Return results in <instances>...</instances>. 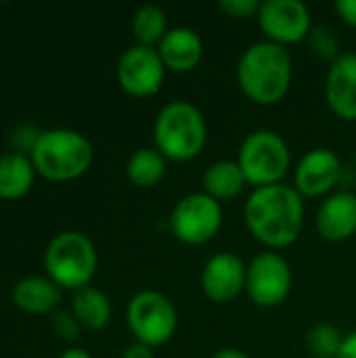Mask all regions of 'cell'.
Returning <instances> with one entry per match:
<instances>
[{
	"label": "cell",
	"instance_id": "6da1fadb",
	"mask_svg": "<svg viewBox=\"0 0 356 358\" xmlns=\"http://www.w3.org/2000/svg\"><path fill=\"white\" fill-rule=\"evenodd\" d=\"M243 220L252 237L269 250L290 248L304 229V197L285 182L254 189L245 199Z\"/></svg>",
	"mask_w": 356,
	"mask_h": 358
},
{
	"label": "cell",
	"instance_id": "7a4b0ae2",
	"mask_svg": "<svg viewBox=\"0 0 356 358\" xmlns=\"http://www.w3.org/2000/svg\"><path fill=\"white\" fill-rule=\"evenodd\" d=\"M235 76L241 92L252 103L262 107L277 105L292 88L294 59L285 46L260 40L243 50Z\"/></svg>",
	"mask_w": 356,
	"mask_h": 358
},
{
	"label": "cell",
	"instance_id": "3957f363",
	"mask_svg": "<svg viewBox=\"0 0 356 358\" xmlns=\"http://www.w3.org/2000/svg\"><path fill=\"white\" fill-rule=\"evenodd\" d=\"M153 143L170 162L195 159L208 143V126L199 107L183 99L164 105L153 124Z\"/></svg>",
	"mask_w": 356,
	"mask_h": 358
},
{
	"label": "cell",
	"instance_id": "277c9868",
	"mask_svg": "<svg viewBox=\"0 0 356 358\" xmlns=\"http://www.w3.org/2000/svg\"><path fill=\"white\" fill-rule=\"evenodd\" d=\"M36 174L65 182L80 178L88 172L94 149L92 143L78 130L71 128H48L42 130L36 147L29 153Z\"/></svg>",
	"mask_w": 356,
	"mask_h": 358
},
{
	"label": "cell",
	"instance_id": "5b68a950",
	"mask_svg": "<svg viewBox=\"0 0 356 358\" xmlns=\"http://www.w3.org/2000/svg\"><path fill=\"white\" fill-rule=\"evenodd\" d=\"M97 264V248L80 231H63L55 235L44 252L46 277H50L61 289L78 292L90 285Z\"/></svg>",
	"mask_w": 356,
	"mask_h": 358
},
{
	"label": "cell",
	"instance_id": "8992f818",
	"mask_svg": "<svg viewBox=\"0 0 356 358\" xmlns=\"http://www.w3.org/2000/svg\"><path fill=\"white\" fill-rule=\"evenodd\" d=\"M237 164L241 166L248 185L254 189L283 182L292 168V151L287 141L269 128L250 132L237 151Z\"/></svg>",
	"mask_w": 356,
	"mask_h": 358
},
{
	"label": "cell",
	"instance_id": "52a82bcc",
	"mask_svg": "<svg viewBox=\"0 0 356 358\" xmlns=\"http://www.w3.org/2000/svg\"><path fill=\"white\" fill-rule=\"evenodd\" d=\"M126 323L134 342L155 350L174 338L178 327V313L166 294L143 289L130 298L126 306Z\"/></svg>",
	"mask_w": 356,
	"mask_h": 358
},
{
	"label": "cell",
	"instance_id": "ba28073f",
	"mask_svg": "<svg viewBox=\"0 0 356 358\" xmlns=\"http://www.w3.org/2000/svg\"><path fill=\"white\" fill-rule=\"evenodd\" d=\"M222 206L204 191L180 197L170 212V233L185 245H204L222 229Z\"/></svg>",
	"mask_w": 356,
	"mask_h": 358
},
{
	"label": "cell",
	"instance_id": "9c48e42d",
	"mask_svg": "<svg viewBox=\"0 0 356 358\" xmlns=\"http://www.w3.org/2000/svg\"><path fill=\"white\" fill-rule=\"evenodd\" d=\"M294 285L290 262L277 252H262L248 262L245 294L256 306L275 308L281 306Z\"/></svg>",
	"mask_w": 356,
	"mask_h": 358
},
{
	"label": "cell",
	"instance_id": "30bf717a",
	"mask_svg": "<svg viewBox=\"0 0 356 358\" xmlns=\"http://www.w3.org/2000/svg\"><path fill=\"white\" fill-rule=\"evenodd\" d=\"M166 65L157 48L132 44L118 59V84L120 88L136 99L153 96L162 90L166 80Z\"/></svg>",
	"mask_w": 356,
	"mask_h": 358
},
{
	"label": "cell",
	"instance_id": "8fae6325",
	"mask_svg": "<svg viewBox=\"0 0 356 358\" xmlns=\"http://www.w3.org/2000/svg\"><path fill=\"white\" fill-rule=\"evenodd\" d=\"M256 19L266 40L285 48L304 42L313 29L311 10L300 0H264Z\"/></svg>",
	"mask_w": 356,
	"mask_h": 358
},
{
	"label": "cell",
	"instance_id": "7c38bea8",
	"mask_svg": "<svg viewBox=\"0 0 356 358\" xmlns=\"http://www.w3.org/2000/svg\"><path fill=\"white\" fill-rule=\"evenodd\" d=\"M248 264L233 252H218L201 268V292L214 304H229L245 292Z\"/></svg>",
	"mask_w": 356,
	"mask_h": 358
},
{
	"label": "cell",
	"instance_id": "4fadbf2b",
	"mask_svg": "<svg viewBox=\"0 0 356 358\" xmlns=\"http://www.w3.org/2000/svg\"><path fill=\"white\" fill-rule=\"evenodd\" d=\"M342 162L336 151L315 147L300 157L294 168V189L306 199L327 195L340 180Z\"/></svg>",
	"mask_w": 356,
	"mask_h": 358
},
{
	"label": "cell",
	"instance_id": "5bb4252c",
	"mask_svg": "<svg viewBox=\"0 0 356 358\" xmlns=\"http://www.w3.org/2000/svg\"><path fill=\"white\" fill-rule=\"evenodd\" d=\"M317 233L325 241H348L356 235V195L353 191H336L323 199L315 216Z\"/></svg>",
	"mask_w": 356,
	"mask_h": 358
},
{
	"label": "cell",
	"instance_id": "9a60e30c",
	"mask_svg": "<svg viewBox=\"0 0 356 358\" xmlns=\"http://www.w3.org/2000/svg\"><path fill=\"white\" fill-rule=\"evenodd\" d=\"M325 99L338 117L356 122V52H340L332 61L325 80Z\"/></svg>",
	"mask_w": 356,
	"mask_h": 358
},
{
	"label": "cell",
	"instance_id": "2e32d148",
	"mask_svg": "<svg viewBox=\"0 0 356 358\" xmlns=\"http://www.w3.org/2000/svg\"><path fill=\"white\" fill-rule=\"evenodd\" d=\"M157 52L168 71L187 73V71H193L201 63L204 40L193 27L176 25L168 29V34L157 46Z\"/></svg>",
	"mask_w": 356,
	"mask_h": 358
},
{
	"label": "cell",
	"instance_id": "e0dca14e",
	"mask_svg": "<svg viewBox=\"0 0 356 358\" xmlns=\"http://www.w3.org/2000/svg\"><path fill=\"white\" fill-rule=\"evenodd\" d=\"M13 304L27 315L55 313L61 302V287L50 277L29 275L19 279L10 292Z\"/></svg>",
	"mask_w": 356,
	"mask_h": 358
},
{
	"label": "cell",
	"instance_id": "ac0fdd59",
	"mask_svg": "<svg viewBox=\"0 0 356 358\" xmlns=\"http://www.w3.org/2000/svg\"><path fill=\"white\" fill-rule=\"evenodd\" d=\"M201 187L206 195L222 203L241 195L248 187V178L237 159H218L206 168L201 176Z\"/></svg>",
	"mask_w": 356,
	"mask_h": 358
},
{
	"label": "cell",
	"instance_id": "d6986e66",
	"mask_svg": "<svg viewBox=\"0 0 356 358\" xmlns=\"http://www.w3.org/2000/svg\"><path fill=\"white\" fill-rule=\"evenodd\" d=\"M69 310L73 313V317L78 319L82 329H88V331L105 329L113 317L111 300L107 298V294H103L101 289H97L92 285H86V287L73 292Z\"/></svg>",
	"mask_w": 356,
	"mask_h": 358
},
{
	"label": "cell",
	"instance_id": "ffe728a7",
	"mask_svg": "<svg viewBox=\"0 0 356 358\" xmlns=\"http://www.w3.org/2000/svg\"><path fill=\"white\" fill-rule=\"evenodd\" d=\"M36 178V168L29 155L23 153H2L0 155V197L2 199H19L23 197Z\"/></svg>",
	"mask_w": 356,
	"mask_h": 358
},
{
	"label": "cell",
	"instance_id": "44dd1931",
	"mask_svg": "<svg viewBox=\"0 0 356 358\" xmlns=\"http://www.w3.org/2000/svg\"><path fill=\"white\" fill-rule=\"evenodd\" d=\"M166 172H168V159L155 147L136 149L126 164V176L138 189L157 187L164 180Z\"/></svg>",
	"mask_w": 356,
	"mask_h": 358
},
{
	"label": "cell",
	"instance_id": "7402d4cb",
	"mask_svg": "<svg viewBox=\"0 0 356 358\" xmlns=\"http://www.w3.org/2000/svg\"><path fill=\"white\" fill-rule=\"evenodd\" d=\"M132 36H134V44L141 46H151L157 48L159 42L164 40V36L168 34L170 25H168V15L162 6L157 4H143L141 8H136V13L132 15V23H130Z\"/></svg>",
	"mask_w": 356,
	"mask_h": 358
},
{
	"label": "cell",
	"instance_id": "603a6c76",
	"mask_svg": "<svg viewBox=\"0 0 356 358\" xmlns=\"http://www.w3.org/2000/svg\"><path fill=\"white\" fill-rule=\"evenodd\" d=\"M344 334L332 323H317L306 336V346L315 358H338Z\"/></svg>",
	"mask_w": 356,
	"mask_h": 358
},
{
	"label": "cell",
	"instance_id": "cb8c5ba5",
	"mask_svg": "<svg viewBox=\"0 0 356 358\" xmlns=\"http://www.w3.org/2000/svg\"><path fill=\"white\" fill-rule=\"evenodd\" d=\"M306 40H308L311 50L317 57H323V59H329V61H336L340 57V52H338L340 42H338V38H336V34H334L332 27L317 25V27L311 29V34H308Z\"/></svg>",
	"mask_w": 356,
	"mask_h": 358
},
{
	"label": "cell",
	"instance_id": "d4e9b609",
	"mask_svg": "<svg viewBox=\"0 0 356 358\" xmlns=\"http://www.w3.org/2000/svg\"><path fill=\"white\" fill-rule=\"evenodd\" d=\"M50 325H52V331H55L61 340H65V342H76L78 336H80V331H82V325L78 323V319L73 317L71 310H59V308H57V310L52 313Z\"/></svg>",
	"mask_w": 356,
	"mask_h": 358
},
{
	"label": "cell",
	"instance_id": "484cf974",
	"mask_svg": "<svg viewBox=\"0 0 356 358\" xmlns=\"http://www.w3.org/2000/svg\"><path fill=\"white\" fill-rule=\"evenodd\" d=\"M42 130H38L34 124H19L13 128L10 132V145H13V151L15 153H23V155H29L31 149L36 147L38 138H40Z\"/></svg>",
	"mask_w": 356,
	"mask_h": 358
},
{
	"label": "cell",
	"instance_id": "4316f807",
	"mask_svg": "<svg viewBox=\"0 0 356 358\" xmlns=\"http://www.w3.org/2000/svg\"><path fill=\"white\" fill-rule=\"evenodd\" d=\"M218 8L231 17V19H250V17H258V8L260 2L258 0H220Z\"/></svg>",
	"mask_w": 356,
	"mask_h": 358
},
{
	"label": "cell",
	"instance_id": "83f0119b",
	"mask_svg": "<svg viewBox=\"0 0 356 358\" xmlns=\"http://www.w3.org/2000/svg\"><path fill=\"white\" fill-rule=\"evenodd\" d=\"M336 13L340 15V19L348 25L356 27V0H338L334 4Z\"/></svg>",
	"mask_w": 356,
	"mask_h": 358
},
{
	"label": "cell",
	"instance_id": "f1b7e54d",
	"mask_svg": "<svg viewBox=\"0 0 356 358\" xmlns=\"http://www.w3.org/2000/svg\"><path fill=\"white\" fill-rule=\"evenodd\" d=\"M122 358H155L153 348L145 346V344H138V342H132L124 348Z\"/></svg>",
	"mask_w": 356,
	"mask_h": 358
},
{
	"label": "cell",
	"instance_id": "f546056e",
	"mask_svg": "<svg viewBox=\"0 0 356 358\" xmlns=\"http://www.w3.org/2000/svg\"><path fill=\"white\" fill-rule=\"evenodd\" d=\"M338 358H356V329L344 336L342 350H340Z\"/></svg>",
	"mask_w": 356,
	"mask_h": 358
},
{
	"label": "cell",
	"instance_id": "4dcf8cb0",
	"mask_svg": "<svg viewBox=\"0 0 356 358\" xmlns=\"http://www.w3.org/2000/svg\"><path fill=\"white\" fill-rule=\"evenodd\" d=\"M212 358H250L243 350H239V348H220V350H216Z\"/></svg>",
	"mask_w": 356,
	"mask_h": 358
},
{
	"label": "cell",
	"instance_id": "1f68e13d",
	"mask_svg": "<svg viewBox=\"0 0 356 358\" xmlns=\"http://www.w3.org/2000/svg\"><path fill=\"white\" fill-rule=\"evenodd\" d=\"M59 358H94L88 350L84 348H67L65 352H61Z\"/></svg>",
	"mask_w": 356,
	"mask_h": 358
},
{
	"label": "cell",
	"instance_id": "d6a6232c",
	"mask_svg": "<svg viewBox=\"0 0 356 358\" xmlns=\"http://www.w3.org/2000/svg\"><path fill=\"white\" fill-rule=\"evenodd\" d=\"M355 166H356V151H355Z\"/></svg>",
	"mask_w": 356,
	"mask_h": 358
},
{
	"label": "cell",
	"instance_id": "836d02e7",
	"mask_svg": "<svg viewBox=\"0 0 356 358\" xmlns=\"http://www.w3.org/2000/svg\"><path fill=\"white\" fill-rule=\"evenodd\" d=\"M313 358H315V357H313Z\"/></svg>",
	"mask_w": 356,
	"mask_h": 358
}]
</instances>
